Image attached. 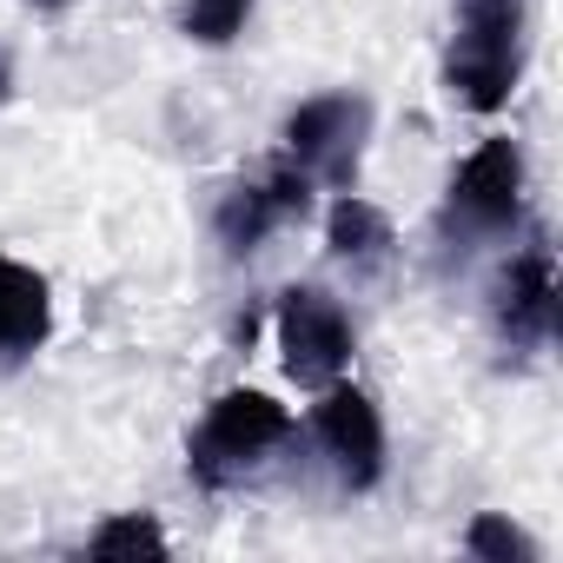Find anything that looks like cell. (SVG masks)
<instances>
[{"mask_svg":"<svg viewBox=\"0 0 563 563\" xmlns=\"http://www.w3.org/2000/svg\"><path fill=\"white\" fill-rule=\"evenodd\" d=\"M0 100H8V54H0Z\"/></svg>","mask_w":563,"mask_h":563,"instance_id":"9a60e30c","label":"cell"},{"mask_svg":"<svg viewBox=\"0 0 563 563\" xmlns=\"http://www.w3.org/2000/svg\"><path fill=\"white\" fill-rule=\"evenodd\" d=\"M312 438L345 490H372L385 477V418L358 385H339V378L325 385V398L312 411Z\"/></svg>","mask_w":563,"mask_h":563,"instance_id":"ba28073f","label":"cell"},{"mask_svg":"<svg viewBox=\"0 0 563 563\" xmlns=\"http://www.w3.org/2000/svg\"><path fill=\"white\" fill-rule=\"evenodd\" d=\"M325 245H332V258L339 265H352V278H372V272H385L391 265V219L372 206V199H358V192H339V206H332V219H325Z\"/></svg>","mask_w":563,"mask_h":563,"instance_id":"30bf717a","label":"cell"},{"mask_svg":"<svg viewBox=\"0 0 563 563\" xmlns=\"http://www.w3.org/2000/svg\"><path fill=\"white\" fill-rule=\"evenodd\" d=\"M93 556H166V530L146 517V510H126V517H107L93 537H87Z\"/></svg>","mask_w":563,"mask_h":563,"instance_id":"7c38bea8","label":"cell"},{"mask_svg":"<svg viewBox=\"0 0 563 563\" xmlns=\"http://www.w3.org/2000/svg\"><path fill=\"white\" fill-rule=\"evenodd\" d=\"M292 438V411L265 398V391H219L206 405V418L186 438V471L199 490H232L245 477H258L272 464V451Z\"/></svg>","mask_w":563,"mask_h":563,"instance_id":"6da1fadb","label":"cell"},{"mask_svg":"<svg viewBox=\"0 0 563 563\" xmlns=\"http://www.w3.org/2000/svg\"><path fill=\"white\" fill-rule=\"evenodd\" d=\"M278 325V358H286V378L306 391H325L332 378H345L352 365V319L332 292L319 286H292L272 312Z\"/></svg>","mask_w":563,"mask_h":563,"instance_id":"5b68a950","label":"cell"},{"mask_svg":"<svg viewBox=\"0 0 563 563\" xmlns=\"http://www.w3.org/2000/svg\"><path fill=\"white\" fill-rule=\"evenodd\" d=\"M490 325L504 339V352H543L556 332V258L543 239H530L490 286Z\"/></svg>","mask_w":563,"mask_h":563,"instance_id":"52a82bcc","label":"cell"},{"mask_svg":"<svg viewBox=\"0 0 563 563\" xmlns=\"http://www.w3.org/2000/svg\"><path fill=\"white\" fill-rule=\"evenodd\" d=\"M464 550L471 556H484V563H537L543 550H537V537H523L504 510H484V517H471V530H464Z\"/></svg>","mask_w":563,"mask_h":563,"instance_id":"8fae6325","label":"cell"},{"mask_svg":"<svg viewBox=\"0 0 563 563\" xmlns=\"http://www.w3.org/2000/svg\"><path fill=\"white\" fill-rule=\"evenodd\" d=\"M523 219V153L517 140H484L464 153V166L451 173L444 192V239H497Z\"/></svg>","mask_w":563,"mask_h":563,"instance_id":"3957f363","label":"cell"},{"mask_svg":"<svg viewBox=\"0 0 563 563\" xmlns=\"http://www.w3.org/2000/svg\"><path fill=\"white\" fill-rule=\"evenodd\" d=\"M252 8H258V0H186L179 27H186V41H199V47H225V41L245 34Z\"/></svg>","mask_w":563,"mask_h":563,"instance_id":"4fadbf2b","label":"cell"},{"mask_svg":"<svg viewBox=\"0 0 563 563\" xmlns=\"http://www.w3.org/2000/svg\"><path fill=\"white\" fill-rule=\"evenodd\" d=\"M372 140V100L365 93H319L286 113V159L312 173V186L352 192L358 159Z\"/></svg>","mask_w":563,"mask_h":563,"instance_id":"277c9868","label":"cell"},{"mask_svg":"<svg viewBox=\"0 0 563 563\" xmlns=\"http://www.w3.org/2000/svg\"><path fill=\"white\" fill-rule=\"evenodd\" d=\"M27 8H34V14H60V8H67V0H27Z\"/></svg>","mask_w":563,"mask_h":563,"instance_id":"5bb4252c","label":"cell"},{"mask_svg":"<svg viewBox=\"0 0 563 563\" xmlns=\"http://www.w3.org/2000/svg\"><path fill=\"white\" fill-rule=\"evenodd\" d=\"M54 332V292L47 278L21 258L0 252V365H21L47 345Z\"/></svg>","mask_w":563,"mask_h":563,"instance_id":"9c48e42d","label":"cell"},{"mask_svg":"<svg viewBox=\"0 0 563 563\" xmlns=\"http://www.w3.org/2000/svg\"><path fill=\"white\" fill-rule=\"evenodd\" d=\"M306 212H312V173L292 166V159H272L258 179L225 186V199H219V212H212V232H219V245H225L232 258H245V252H258L278 225H292V219H306Z\"/></svg>","mask_w":563,"mask_h":563,"instance_id":"8992f818","label":"cell"},{"mask_svg":"<svg viewBox=\"0 0 563 563\" xmlns=\"http://www.w3.org/2000/svg\"><path fill=\"white\" fill-rule=\"evenodd\" d=\"M523 74V0H457V34L444 54V87L471 113L510 107Z\"/></svg>","mask_w":563,"mask_h":563,"instance_id":"7a4b0ae2","label":"cell"}]
</instances>
